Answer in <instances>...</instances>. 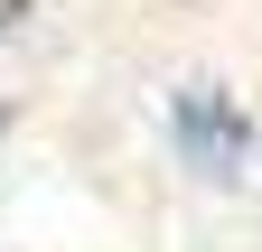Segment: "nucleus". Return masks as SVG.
Wrapping results in <instances>:
<instances>
[{
  "label": "nucleus",
  "instance_id": "1",
  "mask_svg": "<svg viewBox=\"0 0 262 252\" xmlns=\"http://www.w3.org/2000/svg\"><path fill=\"white\" fill-rule=\"evenodd\" d=\"M169 131H178V149H187V168H206V178H234V168H244V140H253V121L225 103V93H178Z\"/></svg>",
  "mask_w": 262,
  "mask_h": 252
},
{
  "label": "nucleus",
  "instance_id": "2",
  "mask_svg": "<svg viewBox=\"0 0 262 252\" xmlns=\"http://www.w3.org/2000/svg\"><path fill=\"white\" fill-rule=\"evenodd\" d=\"M10 19H19V0H0V28H10Z\"/></svg>",
  "mask_w": 262,
  "mask_h": 252
}]
</instances>
